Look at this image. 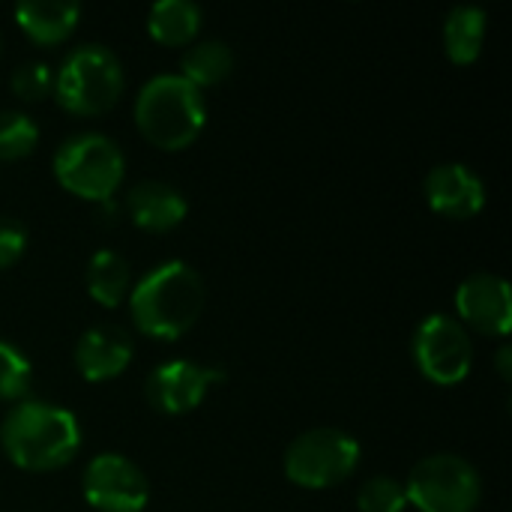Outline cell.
Returning <instances> with one entry per match:
<instances>
[{
	"mask_svg": "<svg viewBox=\"0 0 512 512\" xmlns=\"http://www.w3.org/2000/svg\"><path fill=\"white\" fill-rule=\"evenodd\" d=\"M204 309V282L183 261L153 267L135 288L129 312L135 327L150 339H180Z\"/></svg>",
	"mask_w": 512,
	"mask_h": 512,
	"instance_id": "1",
	"label": "cell"
},
{
	"mask_svg": "<svg viewBox=\"0 0 512 512\" xmlns=\"http://www.w3.org/2000/svg\"><path fill=\"white\" fill-rule=\"evenodd\" d=\"M0 444L12 465L24 471H54L69 465L78 453L81 429L66 408L21 402L3 420Z\"/></svg>",
	"mask_w": 512,
	"mask_h": 512,
	"instance_id": "2",
	"label": "cell"
},
{
	"mask_svg": "<svg viewBox=\"0 0 512 512\" xmlns=\"http://www.w3.org/2000/svg\"><path fill=\"white\" fill-rule=\"evenodd\" d=\"M135 123L153 147L183 150L207 123L204 96L180 75H156L135 99Z\"/></svg>",
	"mask_w": 512,
	"mask_h": 512,
	"instance_id": "3",
	"label": "cell"
},
{
	"mask_svg": "<svg viewBox=\"0 0 512 512\" xmlns=\"http://www.w3.org/2000/svg\"><path fill=\"white\" fill-rule=\"evenodd\" d=\"M54 177L66 192L105 204L123 183V153L99 132L72 135L54 153Z\"/></svg>",
	"mask_w": 512,
	"mask_h": 512,
	"instance_id": "4",
	"label": "cell"
},
{
	"mask_svg": "<svg viewBox=\"0 0 512 512\" xmlns=\"http://www.w3.org/2000/svg\"><path fill=\"white\" fill-rule=\"evenodd\" d=\"M57 102L81 117H96L108 108L123 93V69L117 57L102 48V45H81L72 51L54 81Z\"/></svg>",
	"mask_w": 512,
	"mask_h": 512,
	"instance_id": "5",
	"label": "cell"
},
{
	"mask_svg": "<svg viewBox=\"0 0 512 512\" xmlns=\"http://www.w3.org/2000/svg\"><path fill=\"white\" fill-rule=\"evenodd\" d=\"M360 465V444L339 429L303 432L285 450V474L303 489H330L348 480Z\"/></svg>",
	"mask_w": 512,
	"mask_h": 512,
	"instance_id": "6",
	"label": "cell"
},
{
	"mask_svg": "<svg viewBox=\"0 0 512 512\" xmlns=\"http://www.w3.org/2000/svg\"><path fill=\"white\" fill-rule=\"evenodd\" d=\"M480 477L471 462L453 453L423 459L408 483V504L420 512H474L480 504Z\"/></svg>",
	"mask_w": 512,
	"mask_h": 512,
	"instance_id": "7",
	"label": "cell"
},
{
	"mask_svg": "<svg viewBox=\"0 0 512 512\" xmlns=\"http://www.w3.org/2000/svg\"><path fill=\"white\" fill-rule=\"evenodd\" d=\"M414 360L432 384L456 387L468 378L474 363L471 336L456 318L429 315L414 333Z\"/></svg>",
	"mask_w": 512,
	"mask_h": 512,
	"instance_id": "8",
	"label": "cell"
},
{
	"mask_svg": "<svg viewBox=\"0 0 512 512\" xmlns=\"http://www.w3.org/2000/svg\"><path fill=\"white\" fill-rule=\"evenodd\" d=\"M84 498L99 512H141L150 501L144 474L117 453H102L84 468Z\"/></svg>",
	"mask_w": 512,
	"mask_h": 512,
	"instance_id": "9",
	"label": "cell"
},
{
	"mask_svg": "<svg viewBox=\"0 0 512 512\" xmlns=\"http://www.w3.org/2000/svg\"><path fill=\"white\" fill-rule=\"evenodd\" d=\"M222 378L225 372L219 369L195 366L189 360H171L147 378V399L162 414H189L204 402L207 390Z\"/></svg>",
	"mask_w": 512,
	"mask_h": 512,
	"instance_id": "10",
	"label": "cell"
},
{
	"mask_svg": "<svg viewBox=\"0 0 512 512\" xmlns=\"http://www.w3.org/2000/svg\"><path fill=\"white\" fill-rule=\"evenodd\" d=\"M456 312L483 336H507L512 327L510 285L501 276L474 273L456 291Z\"/></svg>",
	"mask_w": 512,
	"mask_h": 512,
	"instance_id": "11",
	"label": "cell"
},
{
	"mask_svg": "<svg viewBox=\"0 0 512 512\" xmlns=\"http://www.w3.org/2000/svg\"><path fill=\"white\" fill-rule=\"evenodd\" d=\"M426 201L435 213L450 219H471L486 204L483 180L459 162L435 165L426 177Z\"/></svg>",
	"mask_w": 512,
	"mask_h": 512,
	"instance_id": "12",
	"label": "cell"
},
{
	"mask_svg": "<svg viewBox=\"0 0 512 512\" xmlns=\"http://www.w3.org/2000/svg\"><path fill=\"white\" fill-rule=\"evenodd\" d=\"M132 360V339L123 327L99 324L87 330L75 348V366L87 381L117 378Z\"/></svg>",
	"mask_w": 512,
	"mask_h": 512,
	"instance_id": "13",
	"label": "cell"
},
{
	"mask_svg": "<svg viewBox=\"0 0 512 512\" xmlns=\"http://www.w3.org/2000/svg\"><path fill=\"white\" fill-rule=\"evenodd\" d=\"M126 204H129L132 222L153 234H165V231L177 228L189 210L186 198L162 180H144V183L132 186Z\"/></svg>",
	"mask_w": 512,
	"mask_h": 512,
	"instance_id": "14",
	"label": "cell"
},
{
	"mask_svg": "<svg viewBox=\"0 0 512 512\" xmlns=\"http://www.w3.org/2000/svg\"><path fill=\"white\" fill-rule=\"evenodd\" d=\"M81 18L78 3L69 0H21L15 6L18 27L39 45L63 42Z\"/></svg>",
	"mask_w": 512,
	"mask_h": 512,
	"instance_id": "15",
	"label": "cell"
},
{
	"mask_svg": "<svg viewBox=\"0 0 512 512\" xmlns=\"http://www.w3.org/2000/svg\"><path fill=\"white\" fill-rule=\"evenodd\" d=\"M201 9L192 0H159L150 9L147 30L162 45H189L201 30Z\"/></svg>",
	"mask_w": 512,
	"mask_h": 512,
	"instance_id": "16",
	"label": "cell"
},
{
	"mask_svg": "<svg viewBox=\"0 0 512 512\" xmlns=\"http://www.w3.org/2000/svg\"><path fill=\"white\" fill-rule=\"evenodd\" d=\"M486 39V12L477 6H456L444 21V48L453 63H474Z\"/></svg>",
	"mask_w": 512,
	"mask_h": 512,
	"instance_id": "17",
	"label": "cell"
},
{
	"mask_svg": "<svg viewBox=\"0 0 512 512\" xmlns=\"http://www.w3.org/2000/svg\"><path fill=\"white\" fill-rule=\"evenodd\" d=\"M231 69H234V54L225 42H216V39L195 42L180 57V78H186L198 90L225 81Z\"/></svg>",
	"mask_w": 512,
	"mask_h": 512,
	"instance_id": "18",
	"label": "cell"
},
{
	"mask_svg": "<svg viewBox=\"0 0 512 512\" xmlns=\"http://www.w3.org/2000/svg\"><path fill=\"white\" fill-rule=\"evenodd\" d=\"M87 291H90V297L99 303V306H108V309H114V306H120L123 300H126V294H129V264L117 255V252H111V249H102V252H96L93 258H90V264H87Z\"/></svg>",
	"mask_w": 512,
	"mask_h": 512,
	"instance_id": "19",
	"label": "cell"
},
{
	"mask_svg": "<svg viewBox=\"0 0 512 512\" xmlns=\"http://www.w3.org/2000/svg\"><path fill=\"white\" fill-rule=\"evenodd\" d=\"M39 141L36 123L21 111H0V159H24Z\"/></svg>",
	"mask_w": 512,
	"mask_h": 512,
	"instance_id": "20",
	"label": "cell"
},
{
	"mask_svg": "<svg viewBox=\"0 0 512 512\" xmlns=\"http://www.w3.org/2000/svg\"><path fill=\"white\" fill-rule=\"evenodd\" d=\"M357 507L360 512H405L408 495L405 486L396 483L393 477H372L369 483L360 486Z\"/></svg>",
	"mask_w": 512,
	"mask_h": 512,
	"instance_id": "21",
	"label": "cell"
},
{
	"mask_svg": "<svg viewBox=\"0 0 512 512\" xmlns=\"http://www.w3.org/2000/svg\"><path fill=\"white\" fill-rule=\"evenodd\" d=\"M30 390V363L27 357L0 342V399H21Z\"/></svg>",
	"mask_w": 512,
	"mask_h": 512,
	"instance_id": "22",
	"label": "cell"
},
{
	"mask_svg": "<svg viewBox=\"0 0 512 512\" xmlns=\"http://www.w3.org/2000/svg\"><path fill=\"white\" fill-rule=\"evenodd\" d=\"M12 93L24 102H39L51 93L54 87V75L45 63L39 60H30V63H21L15 72H12Z\"/></svg>",
	"mask_w": 512,
	"mask_h": 512,
	"instance_id": "23",
	"label": "cell"
},
{
	"mask_svg": "<svg viewBox=\"0 0 512 512\" xmlns=\"http://www.w3.org/2000/svg\"><path fill=\"white\" fill-rule=\"evenodd\" d=\"M27 246V231L15 219H0V270L12 267Z\"/></svg>",
	"mask_w": 512,
	"mask_h": 512,
	"instance_id": "24",
	"label": "cell"
},
{
	"mask_svg": "<svg viewBox=\"0 0 512 512\" xmlns=\"http://www.w3.org/2000/svg\"><path fill=\"white\" fill-rule=\"evenodd\" d=\"M498 369H501V378H504V381H510L512 378V348L510 345H504V348L498 351Z\"/></svg>",
	"mask_w": 512,
	"mask_h": 512,
	"instance_id": "25",
	"label": "cell"
}]
</instances>
